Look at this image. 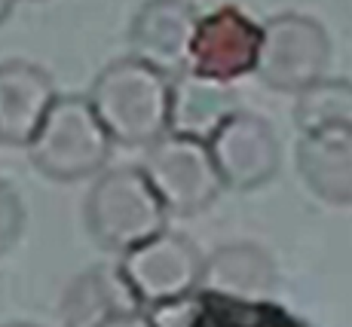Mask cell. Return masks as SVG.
<instances>
[{"instance_id":"obj_1","label":"cell","mask_w":352,"mask_h":327,"mask_svg":"<svg viewBox=\"0 0 352 327\" xmlns=\"http://www.w3.org/2000/svg\"><path fill=\"white\" fill-rule=\"evenodd\" d=\"M168 89L166 74L126 56L101 67L86 98L113 144L151 147L168 132Z\"/></svg>"},{"instance_id":"obj_2","label":"cell","mask_w":352,"mask_h":327,"mask_svg":"<svg viewBox=\"0 0 352 327\" xmlns=\"http://www.w3.org/2000/svg\"><path fill=\"white\" fill-rule=\"evenodd\" d=\"M168 211L147 183L144 172L132 166L104 168L92 181L83 202V221L92 242L113 254L144 245L166 229Z\"/></svg>"},{"instance_id":"obj_3","label":"cell","mask_w":352,"mask_h":327,"mask_svg":"<svg viewBox=\"0 0 352 327\" xmlns=\"http://www.w3.org/2000/svg\"><path fill=\"white\" fill-rule=\"evenodd\" d=\"M113 153V141L86 95H58L43 126L28 144V159L50 181L98 178Z\"/></svg>"},{"instance_id":"obj_4","label":"cell","mask_w":352,"mask_h":327,"mask_svg":"<svg viewBox=\"0 0 352 327\" xmlns=\"http://www.w3.org/2000/svg\"><path fill=\"white\" fill-rule=\"evenodd\" d=\"M331 34L319 19L307 12H279L261 25V56L257 77L276 92L297 95L328 77Z\"/></svg>"},{"instance_id":"obj_5","label":"cell","mask_w":352,"mask_h":327,"mask_svg":"<svg viewBox=\"0 0 352 327\" xmlns=\"http://www.w3.org/2000/svg\"><path fill=\"white\" fill-rule=\"evenodd\" d=\"M141 172L153 187V193L160 196L162 208L178 217L202 214L224 193L208 144L184 138V135L166 132L153 141L144 150Z\"/></svg>"},{"instance_id":"obj_6","label":"cell","mask_w":352,"mask_h":327,"mask_svg":"<svg viewBox=\"0 0 352 327\" xmlns=\"http://www.w3.org/2000/svg\"><path fill=\"white\" fill-rule=\"evenodd\" d=\"M206 254L184 233L162 229L144 245L126 251L117 269L144 312L193 297L202 288Z\"/></svg>"},{"instance_id":"obj_7","label":"cell","mask_w":352,"mask_h":327,"mask_svg":"<svg viewBox=\"0 0 352 327\" xmlns=\"http://www.w3.org/2000/svg\"><path fill=\"white\" fill-rule=\"evenodd\" d=\"M208 150L224 190L236 193L267 187L282 168V144L276 128L248 111H236L221 122V128L208 138Z\"/></svg>"},{"instance_id":"obj_8","label":"cell","mask_w":352,"mask_h":327,"mask_svg":"<svg viewBox=\"0 0 352 327\" xmlns=\"http://www.w3.org/2000/svg\"><path fill=\"white\" fill-rule=\"evenodd\" d=\"M261 56V25L239 6H218L199 16L187 71L214 83H236L257 71Z\"/></svg>"},{"instance_id":"obj_9","label":"cell","mask_w":352,"mask_h":327,"mask_svg":"<svg viewBox=\"0 0 352 327\" xmlns=\"http://www.w3.org/2000/svg\"><path fill=\"white\" fill-rule=\"evenodd\" d=\"M199 10L190 0H144L129 22L132 56L168 80L187 71Z\"/></svg>"},{"instance_id":"obj_10","label":"cell","mask_w":352,"mask_h":327,"mask_svg":"<svg viewBox=\"0 0 352 327\" xmlns=\"http://www.w3.org/2000/svg\"><path fill=\"white\" fill-rule=\"evenodd\" d=\"M147 315L153 327H307L303 318L273 300H233L208 291H196Z\"/></svg>"},{"instance_id":"obj_11","label":"cell","mask_w":352,"mask_h":327,"mask_svg":"<svg viewBox=\"0 0 352 327\" xmlns=\"http://www.w3.org/2000/svg\"><path fill=\"white\" fill-rule=\"evenodd\" d=\"M56 98L46 67L25 58L0 61V144L28 147Z\"/></svg>"},{"instance_id":"obj_12","label":"cell","mask_w":352,"mask_h":327,"mask_svg":"<svg viewBox=\"0 0 352 327\" xmlns=\"http://www.w3.org/2000/svg\"><path fill=\"white\" fill-rule=\"evenodd\" d=\"M297 172L322 202L352 208V126L303 132L297 141Z\"/></svg>"},{"instance_id":"obj_13","label":"cell","mask_w":352,"mask_h":327,"mask_svg":"<svg viewBox=\"0 0 352 327\" xmlns=\"http://www.w3.org/2000/svg\"><path fill=\"white\" fill-rule=\"evenodd\" d=\"M279 284V267L263 245L230 242L218 245L202 263V288L233 300H270Z\"/></svg>"},{"instance_id":"obj_14","label":"cell","mask_w":352,"mask_h":327,"mask_svg":"<svg viewBox=\"0 0 352 327\" xmlns=\"http://www.w3.org/2000/svg\"><path fill=\"white\" fill-rule=\"evenodd\" d=\"M236 111L239 104H236L233 86L214 83L190 71L172 77V89H168V132L172 135L208 144L221 122L233 117Z\"/></svg>"},{"instance_id":"obj_15","label":"cell","mask_w":352,"mask_h":327,"mask_svg":"<svg viewBox=\"0 0 352 327\" xmlns=\"http://www.w3.org/2000/svg\"><path fill=\"white\" fill-rule=\"evenodd\" d=\"M65 327H101L126 312H144L117 267H89L67 282L58 303Z\"/></svg>"},{"instance_id":"obj_16","label":"cell","mask_w":352,"mask_h":327,"mask_svg":"<svg viewBox=\"0 0 352 327\" xmlns=\"http://www.w3.org/2000/svg\"><path fill=\"white\" fill-rule=\"evenodd\" d=\"M294 126L300 128V135L316 128L352 126V80L322 77L319 83L297 92Z\"/></svg>"},{"instance_id":"obj_17","label":"cell","mask_w":352,"mask_h":327,"mask_svg":"<svg viewBox=\"0 0 352 327\" xmlns=\"http://www.w3.org/2000/svg\"><path fill=\"white\" fill-rule=\"evenodd\" d=\"M25 229V205L12 183L0 178V257L19 242Z\"/></svg>"},{"instance_id":"obj_18","label":"cell","mask_w":352,"mask_h":327,"mask_svg":"<svg viewBox=\"0 0 352 327\" xmlns=\"http://www.w3.org/2000/svg\"><path fill=\"white\" fill-rule=\"evenodd\" d=\"M101 327H153V322L147 312H126V315L111 318V322H104Z\"/></svg>"},{"instance_id":"obj_19","label":"cell","mask_w":352,"mask_h":327,"mask_svg":"<svg viewBox=\"0 0 352 327\" xmlns=\"http://www.w3.org/2000/svg\"><path fill=\"white\" fill-rule=\"evenodd\" d=\"M12 10H16V0H0V25L12 16Z\"/></svg>"},{"instance_id":"obj_20","label":"cell","mask_w":352,"mask_h":327,"mask_svg":"<svg viewBox=\"0 0 352 327\" xmlns=\"http://www.w3.org/2000/svg\"><path fill=\"white\" fill-rule=\"evenodd\" d=\"M0 327H40V324H31V322H10V324H0Z\"/></svg>"}]
</instances>
